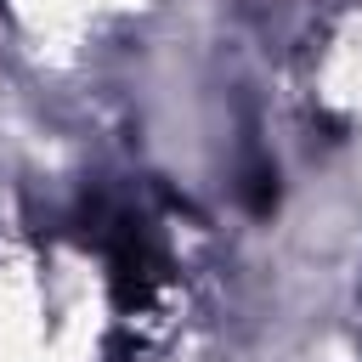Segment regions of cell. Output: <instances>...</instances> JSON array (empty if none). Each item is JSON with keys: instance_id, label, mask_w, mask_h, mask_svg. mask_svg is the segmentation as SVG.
Segmentation results:
<instances>
[{"instance_id": "obj_1", "label": "cell", "mask_w": 362, "mask_h": 362, "mask_svg": "<svg viewBox=\"0 0 362 362\" xmlns=\"http://www.w3.org/2000/svg\"><path fill=\"white\" fill-rule=\"evenodd\" d=\"M102 249H107L113 300H119L124 311H136V305L158 288V277H164V255H158L147 221H141V215H107V226H102Z\"/></svg>"}]
</instances>
